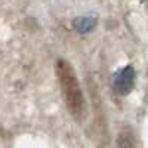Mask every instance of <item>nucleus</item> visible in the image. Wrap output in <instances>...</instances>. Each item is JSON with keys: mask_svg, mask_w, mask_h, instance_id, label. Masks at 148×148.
<instances>
[{"mask_svg": "<svg viewBox=\"0 0 148 148\" xmlns=\"http://www.w3.org/2000/svg\"><path fill=\"white\" fill-rule=\"evenodd\" d=\"M56 73L59 77V83L62 88V93L65 98V104L70 110V113L76 117L83 116L84 111V99H83V93L80 89V84L77 80V76L71 65L65 61H58L56 65Z\"/></svg>", "mask_w": 148, "mask_h": 148, "instance_id": "1", "label": "nucleus"}, {"mask_svg": "<svg viewBox=\"0 0 148 148\" xmlns=\"http://www.w3.org/2000/svg\"><path fill=\"white\" fill-rule=\"evenodd\" d=\"M114 89L119 95L126 96L132 92L133 84H135V68L132 65H126L123 67L121 70H119L114 74Z\"/></svg>", "mask_w": 148, "mask_h": 148, "instance_id": "2", "label": "nucleus"}, {"mask_svg": "<svg viewBox=\"0 0 148 148\" xmlns=\"http://www.w3.org/2000/svg\"><path fill=\"white\" fill-rule=\"evenodd\" d=\"M98 24V18L95 15H86V16H77L73 21V27L77 33L80 34H86L90 33Z\"/></svg>", "mask_w": 148, "mask_h": 148, "instance_id": "3", "label": "nucleus"}, {"mask_svg": "<svg viewBox=\"0 0 148 148\" xmlns=\"http://www.w3.org/2000/svg\"><path fill=\"white\" fill-rule=\"evenodd\" d=\"M117 148H133V142L127 133H120L117 138Z\"/></svg>", "mask_w": 148, "mask_h": 148, "instance_id": "4", "label": "nucleus"}]
</instances>
